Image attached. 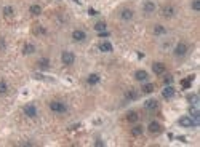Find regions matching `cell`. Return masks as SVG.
I'll use <instances>...</instances> for the list:
<instances>
[{"mask_svg": "<svg viewBox=\"0 0 200 147\" xmlns=\"http://www.w3.org/2000/svg\"><path fill=\"white\" fill-rule=\"evenodd\" d=\"M50 110H51L53 114H64V112L67 110V106H66L63 101H51V103H50Z\"/></svg>", "mask_w": 200, "mask_h": 147, "instance_id": "cell-1", "label": "cell"}, {"mask_svg": "<svg viewBox=\"0 0 200 147\" xmlns=\"http://www.w3.org/2000/svg\"><path fill=\"white\" fill-rule=\"evenodd\" d=\"M61 61H63L64 66H72L75 63V54L72 51H63V54H61Z\"/></svg>", "mask_w": 200, "mask_h": 147, "instance_id": "cell-2", "label": "cell"}, {"mask_svg": "<svg viewBox=\"0 0 200 147\" xmlns=\"http://www.w3.org/2000/svg\"><path fill=\"white\" fill-rule=\"evenodd\" d=\"M179 125H181V126H184V128H194V126H197L198 123L194 120L191 115H187V117L179 118Z\"/></svg>", "mask_w": 200, "mask_h": 147, "instance_id": "cell-3", "label": "cell"}, {"mask_svg": "<svg viewBox=\"0 0 200 147\" xmlns=\"http://www.w3.org/2000/svg\"><path fill=\"white\" fill-rule=\"evenodd\" d=\"M23 110H24V115L31 117V118L37 117V107H35L34 104H26V106L23 107Z\"/></svg>", "mask_w": 200, "mask_h": 147, "instance_id": "cell-4", "label": "cell"}, {"mask_svg": "<svg viewBox=\"0 0 200 147\" xmlns=\"http://www.w3.org/2000/svg\"><path fill=\"white\" fill-rule=\"evenodd\" d=\"M133 16H135V11L130 10V8H123V10L120 11V18L123 19V21H130V19H133Z\"/></svg>", "mask_w": 200, "mask_h": 147, "instance_id": "cell-5", "label": "cell"}, {"mask_svg": "<svg viewBox=\"0 0 200 147\" xmlns=\"http://www.w3.org/2000/svg\"><path fill=\"white\" fill-rule=\"evenodd\" d=\"M175 13H176V10H175L173 5H165L162 8V15L165 18H171V16H175Z\"/></svg>", "mask_w": 200, "mask_h": 147, "instance_id": "cell-6", "label": "cell"}, {"mask_svg": "<svg viewBox=\"0 0 200 147\" xmlns=\"http://www.w3.org/2000/svg\"><path fill=\"white\" fill-rule=\"evenodd\" d=\"M72 38H74L75 42H83L87 38V34L83 32L82 29H75L74 32H72Z\"/></svg>", "mask_w": 200, "mask_h": 147, "instance_id": "cell-7", "label": "cell"}, {"mask_svg": "<svg viewBox=\"0 0 200 147\" xmlns=\"http://www.w3.org/2000/svg\"><path fill=\"white\" fill-rule=\"evenodd\" d=\"M186 53H187V45L186 43L181 42V43H178L176 47H175V54L176 56H184Z\"/></svg>", "mask_w": 200, "mask_h": 147, "instance_id": "cell-8", "label": "cell"}, {"mask_svg": "<svg viewBox=\"0 0 200 147\" xmlns=\"http://www.w3.org/2000/svg\"><path fill=\"white\" fill-rule=\"evenodd\" d=\"M98 48H99V51H103V53H110V51L114 50L112 43H110V42H106V40L99 43V45H98Z\"/></svg>", "mask_w": 200, "mask_h": 147, "instance_id": "cell-9", "label": "cell"}, {"mask_svg": "<svg viewBox=\"0 0 200 147\" xmlns=\"http://www.w3.org/2000/svg\"><path fill=\"white\" fill-rule=\"evenodd\" d=\"M152 72L155 74V75H162V74H165V64L163 63H154L152 64Z\"/></svg>", "mask_w": 200, "mask_h": 147, "instance_id": "cell-10", "label": "cell"}, {"mask_svg": "<svg viewBox=\"0 0 200 147\" xmlns=\"http://www.w3.org/2000/svg\"><path fill=\"white\" fill-rule=\"evenodd\" d=\"M143 11H144L146 15H151V13H154V11H155V3H154V2H151V0L144 2V5H143Z\"/></svg>", "mask_w": 200, "mask_h": 147, "instance_id": "cell-11", "label": "cell"}, {"mask_svg": "<svg viewBox=\"0 0 200 147\" xmlns=\"http://www.w3.org/2000/svg\"><path fill=\"white\" fill-rule=\"evenodd\" d=\"M147 129H149V133L157 134V133L162 131V125H160L159 122H151V123H149V126H147Z\"/></svg>", "mask_w": 200, "mask_h": 147, "instance_id": "cell-12", "label": "cell"}, {"mask_svg": "<svg viewBox=\"0 0 200 147\" xmlns=\"http://www.w3.org/2000/svg\"><path fill=\"white\" fill-rule=\"evenodd\" d=\"M162 96H163L165 99L173 98V96H175V88H173V87H170V85H166V87L162 90Z\"/></svg>", "mask_w": 200, "mask_h": 147, "instance_id": "cell-13", "label": "cell"}, {"mask_svg": "<svg viewBox=\"0 0 200 147\" xmlns=\"http://www.w3.org/2000/svg\"><path fill=\"white\" fill-rule=\"evenodd\" d=\"M147 77H149V74L146 70H143V69H139V70L135 72V78H136L138 82H146Z\"/></svg>", "mask_w": 200, "mask_h": 147, "instance_id": "cell-14", "label": "cell"}, {"mask_svg": "<svg viewBox=\"0 0 200 147\" xmlns=\"http://www.w3.org/2000/svg\"><path fill=\"white\" fill-rule=\"evenodd\" d=\"M87 82H88V85H98L99 83V75L98 74H90V75L87 77Z\"/></svg>", "mask_w": 200, "mask_h": 147, "instance_id": "cell-15", "label": "cell"}, {"mask_svg": "<svg viewBox=\"0 0 200 147\" xmlns=\"http://www.w3.org/2000/svg\"><path fill=\"white\" fill-rule=\"evenodd\" d=\"M144 107H146V109H149V110H154V109H157L159 107V103L155 99H149V101H146V103H144Z\"/></svg>", "mask_w": 200, "mask_h": 147, "instance_id": "cell-16", "label": "cell"}, {"mask_svg": "<svg viewBox=\"0 0 200 147\" xmlns=\"http://www.w3.org/2000/svg\"><path fill=\"white\" fill-rule=\"evenodd\" d=\"M138 118H139V115H138V112H135V110H131V112H128V114H126V120H128L130 123L138 122Z\"/></svg>", "mask_w": 200, "mask_h": 147, "instance_id": "cell-17", "label": "cell"}, {"mask_svg": "<svg viewBox=\"0 0 200 147\" xmlns=\"http://www.w3.org/2000/svg\"><path fill=\"white\" fill-rule=\"evenodd\" d=\"M29 13H31V15H34V16L42 15V7H40V5H31Z\"/></svg>", "mask_w": 200, "mask_h": 147, "instance_id": "cell-18", "label": "cell"}, {"mask_svg": "<svg viewBox=\"0 0 200 147\" xmlns=\"http://www.w3.org/2000/svg\"><path fill=\"white\" fill-rule=\"evenodd\" d=\"M23 53H24V54H32V53H35V47H34L32 43H26Z\"/></svg>", "mask_w": 200, "mask_h": 147, "instance_id": "cell-19", "label": "cell"}, {"mask_svg": "<svg viewBox=\"0 0 200 147\" xmlns=\"http://www.w3.org/2000/svg\"><path fill=\"white\" fill-rule=\"evenodd\" d=\"M106 29H107V24H106V22H103V21H99V22L94 24V31H96V32H103Z\"/></svg>", "mask_w": 200, "mask_h": 147, "instance_id": "cell-20", "label": "cell"}, {"mask_svg": "<svg viewBox=\"0 0 200 147\" xmlns=\"http://www.w3.org/2000/svg\"><path fill=\"white\" fill-rule=\"evenodd\" d=\"M186 99H187V103L192 104V106H195V104L198 103V96H197V94H187Z\"/></svg>", "mask_w": 200, "mask_h": 147, "instance_id": "cell-21", "label": "cell"}, {"mask_svg": "<svg viewBox=\"0 0 200 147\" xmlns=\"http://www.w3.org/2000/svg\"><path fill=\"white\" fill-rule=\"evenodd\" d=\"M154 34H155V35H163V34H165V27L160 26V24H155L154 26Z\"/></svg>", "mask_w": 200, "mask_h": 147, "instance_id": "cell-22", "label": "cell"}, {"mask_svg": "<svg viewBox=\"0 0 200 147\" xmlns=\"http://www.w3.org/2000/svg\"><path fill=\"white\" fill-rule=\"evenodd\" d=\"M141 90H143V93H147V94H149V93L154 91V85H152V83H144Z\"/></svg>", "mask_w": 200, "mask_h": 147, "instance_id": "cell-23", "label": "cell"}, {"mask_svg": "<svg viewBox=\"0 0 200 147\" xmlns=\"http://www.w3.org/2000/svg\"><path fill=\"white\" fill-rule=\"evenodd\" d=\"M125 96H126V99H130V101H133V99H138V93L135 91V90H128Z\"/></svg>", "mask_w": 200, "mask_h": 147, "instance_id": "cell-24", "label": "cell"}, {"mask_svg": "<svg viewBox=\"0 0 200 147\" xmlns=\"http://www.w3.org/2000/svg\"><path fill=\"white\" fill-rule=\"evenodd\" d=\"M38 67H40V69H48V67H50V61L47 58L40 59V61H38Z\"/></svg>", "mask_w": 200, "mask_h": 147, "instance_id": "cell-25", "label": "cell"}, {"mask_svg": "<svg viewBox=\"0 0 200 147\" xmlns=\"http://www.w3.org/2000/svg\"><path fill=\"white\" fill-rule=\"evenodd\" d=\"M141 133H143V126H139V125L133 126V129H131V134H133V136H139Z\"/></svg>", "mask_w": 200, "mask_h": 147, "instance_id": "cell-26", "label": "cell"}, {"mask_svg": "<svg viewBox=\"0 0 200 147\" xmlns=\"http://www.w3.org/2000/svg\"><path fill=\"white\" fill-rule=\"evenodd\" d=\"M8 91V85L5 83L3 80H0V94H5Z\"/></svg>", "mask_w": 200, "mask_h": 147, "instance_id": "cell-27", "label": "cell"}, {"mask_svg": "<svg viewBox=\"0 0 200 147\" xmlns=\"http://www.w3.org/2000/svg\"><path fill=\"white\" fill-rule=\"evenodd\" d=\"M3 16H13V8L11 7H3Z\"/></svg>", "mask_w": 200, "mask_h": 147, "instance_id": "cell-28", "label": "cell"}, {"mask_svg": "<svg viewBox=\"0 0 200 147\" xmlns=\"http://www.w3.org/2000/svg\"><path fill=\"white\" fill-rule=\"evenodd\" d=\"M173 80H175V78H173V75H170V74L163 77V83L165 85H171V83H173Z\"/></svg>", "mask_w": 200, "mask_h": 147, "instance_id": "cell-29", "label": "cell"}, {"mask_svg": "<svg viewBox=\"0 0 200 147\" xmlns=\"http://www.w3.org/2000/svg\"><path fill=\"white\" fill-rule=\"evenodd\" d=\"M194 80V77H189V80H182L181 82V87L182 88H189V87H191V82Z\"/></svg>", "mask_w": 200, "mask_h": 147, "instance_id": "cell-30", "label": "cell"}, {"mask_svg": "<svg viewBox=\"0 0 200 147\" xmlns=\"http://www.w3.org/2000/svg\"><path fill=\"white\" fill-rule=\"evenodd\" d=\"M192 10L200 11V0H192Z\"/></svg>", "mask_w": 200, "mask_h": 147, "instance_id": "cell-31", "label": "cell"}, {"mask_svg": "<svg viewBox=\"0 0 200 147\" xmlns=\"http://www.w3.org/2000/svg\"><path fill=\"white\" fill-rule=\"evenodd\" d=\"M35 34H45V29H43V27H40V26H37V27H35Z\"/></svg>", "mask_w": 200, "mask_h": 147, "instance_id": "cell-32", "label": "cell"}, {"mask_svg": "<svg viewBox=\"0 0 200 147\" xmlns=\"http://www.w3.org/2000/svg\"><path fill=\"white\" fill-rule=\"evenodd\" d=\"M5 47H7V43H5V38L0 37V50H5Z\"/></svg>", "mask_w": 200, "mask_h": 147, "instance_id": "cell-33", "label": "cell"}, {"mask_svg": "<svg viewBox=\"0 0 200 147\" xmlns=\"http://www.w3.org/2000/svg\"><path fill=\"white\" fill-rule=\"evenodd\" d=\"M99 37H109V32L107 31H103V32H98Z\"/></svg>", "mask_w": 200, "mask_h": 147, "instance_id": "cell-34", "label": "cell"}, {"mask_svg": "<svg viewBox=\"0 0 200 147\" xmlns=\"http://www.w3.org/2000/svg\"><path fill=\"white\" fill-rule=\"evenodd\" d=\"M88 15H90V16H94V15H98V11L94 10V8H90V10H88Z\"/></svg>", "mask_w": 200, "mask_h": 147, "instance_id": "cell-35", "label": "cell"}, {"mask_svg": "<svg viewBox=\"0 0 200 147\" xmlns=\"http://www.w3.org/2000/svg\"><path fill=\"white\" fill-rule=\"evenodd\" d=\"M74 2H79V0H74Z\"/></svg>", "mask_w": 200, "mask_h": 147, "instance_id": "cell-36", "label": "cell"}]
</instances>
